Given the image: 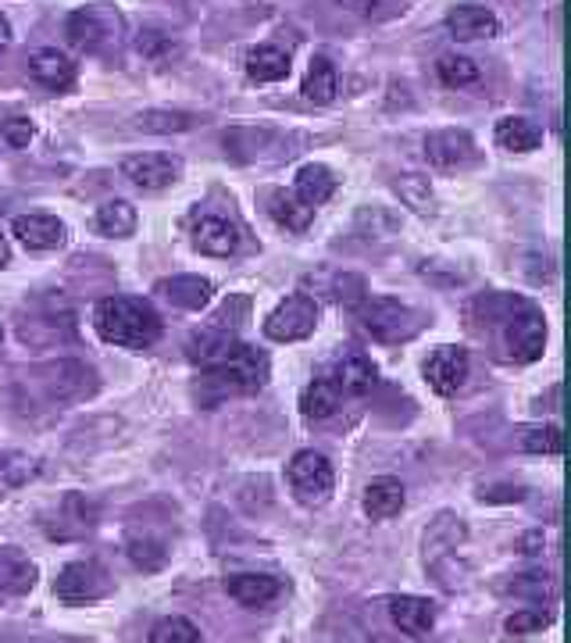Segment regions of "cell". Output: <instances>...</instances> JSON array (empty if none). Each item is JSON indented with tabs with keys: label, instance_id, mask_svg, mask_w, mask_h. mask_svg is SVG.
Masks as SVG:
<instances>
[{
	"label": "cell",
	"instance_id": "5b68a950",
	"mask_svg": "<svg viewBox=\"0 0 571 643\" xmlns=\"http://www.w3.org/2000/svg\"><path fill=\"white\" fill-rule=\"evenodd\" d=\"M422 372H425V383L433 386L436 393H444V397L458 393L464 379H469V351H464V347H453V343L436 347V351L425 357Z\"/></svg>",
	"mask_w": 571,
	"mask_h": 643
},
{
	"label": "cell",
	"instance_id": "2e32d148",
	"mask_svg": "<svg viewBox=\"0 0 571 643\" xmlns=\"http://www.w3.org/2000/svg\"><path fill=\"white\" fill-rule=\"evenodd\" d=\"M282 594V583L276 575H262V572H251V575H232L229 579V597L243 604V608H268L271 600Z\"/></svg>",
	"mask_w": 571,
	"mask_h": 643
},
{
	"label": "cell",
	"instance_id": "60d3db41",
	"mask_svg": "<svg viewBox=\"0 0 571 643\" xmlns=\"http://www.w3.org/2000/svg\"><path fill=\"white\" fill-rule=\"evenodd\" d=\"M33 122L29 119H8L4 125H0V136H4V144H11V147H29V139H33Z\"/></svg>",
	"mask_w": 571,
	"mask_h": 643
},
{
	"label": "cell",
	"instance_id": "277c9868",
	"mask_svg": "<svg viewBox=\"0 0 571 643\" xmlns=\"http://www.w3.org/2000/svg\"><path fill=\"white\" fill-rule=\"evenodd\" d=\"M418 315L404 307L393 298H379L365 307V329L372 332L375 340L382 343H400V340H411L414 332H418Z\"/></svg>",
	"mask_w": 571,
	"mask_h": 643
},
{
	"label": "cell",
	"instance_id": "52a82bcc",
	"mask_svg": "<svg viewBox=\"0 0 571 643\" xmlns=\"http://www.w3.org/2000/svg\"><path fill=\"white\" fill-rule=\"evenodd\" d=\"M222 368L229 372V379L236 383L240 393L265 390V383L271 376L268 351H262V347H254V343H236V351L229 354V362Z\"/></svg>",
	"mask_w": 571,
	"mask_h": 643
},
{
	"label": "cell",
	"instance_id": "30bf717a",
	"mask_svg": "<svg viewBox=\"0 0 571 643\" xmlns=\"http://www.w3.org/2000/svg\"><path fill=\"white\" fill-rule=\"evenodd\" d=\"M122 175L139 190H165L179 179V165L165 154H133L122 161Z\"/></svg>",
	"mask_w": 571,
	"mask_h": 643
},
{
	"label": "cell",
	"instance_id": "5bb4252c",
	"mask_svg": "<svg viewBox=\"0 0 571 643\" xmlns=\"http://www.w3.org/2000/svg\"><path fill=\"white\" fill-rule=\"evenodd\" d=\"M36 586V565L19 547H0V597H22Z\"/></svg>",
	"mask_w": 571,
	"mask_h": 643
},
{
	"label": "cell",
	"instance_id": "e575fe53",
	"mask_svg": "<svg viewBox=\"0 0 571 643\" xmlns=\"http://www.w3.org/2000/svg\"><path fill=\"white\" fill-rule=\"evenodd\" d=\"M436 69H439V80H444L447 86H469L478 80V64L472 58H461V54H444Z\"/></svg>",
	"mask_w": 571,
	"mask_h": 643
},
{
	"label": "cell",
	"instance_id": "7a4b0ae2",
	"mask_svg": "<svg viewBox=\"0 0 571 643\" xmlns=\"http://www.w3.org/2000/svg\"><path fill=\"white\" fill-rule=\"evenodd\" d=\"M318 326V304L307 298V293H293V298H286L276 312L268 315L265 322V337L271 343H296L311 337Z\"/></svg>",
	"mask_w": 571,
	"mask_h": 643
},
{
	"label": "cell",
	"instance_id": "f546056e",
	"mask_svg": "<svg viewBox=\"0 0 571 643\" xmlns=\"http://www.w3.org/2000/svg\"><path fill=\"white\" fill-rule=\"evenodd\" d=\"M69 40L80 47V50H100L104 44V22L97 11H75V15H69Z\"/></svg>",
	"mask_w": 571,
	"mask_h": 643
},
{
	"label": "cell",
	"instance_id": "ba28073f",
	"mask_svg": "<svg viewBox=\"0 0 571 643\" xmlns=\"http://www.w3.org/2000/svg\"><path fill=\"white\" fill-rule=\"evenodd\" d=\"M543 343H547V326H543V315L536 307L522 304V312L511 315L508 322V347L514 362H536L543 354Z\"/></svg>",
	"mask_w": 571,
	"mask_h": 643
},
{
	"label": "cell",
	"instance_id": "d4e9b609",
	"mask_svg": "<svg viewBox=\"0 0 571 643\" xmlns=\"http://www.w3.org/2000/svg\"><path fill=\"white\" fill-rule=\"evenodd\" d=\"M293 193L307 204V208H318V204H326L336 193V175L326 169V165H304L293 179Z\"/></svg>",
	"mask_w": 571,
	"mask_h": 643
},
{
	"label": "cell",
	"instance_id": "1f68e13d",
	"mask_svg": "<svg viewBox=\"0 0 571 643\" xmlns=\"http://www.w3.org/2000/svg\"><path fill=\"white\" fill-rule=\"evenodd\" d=\"M136 125L143 129V133L168 136V133H186L193 119L186 111H143V114H136Z\"/></svg>",
	"mask_w": 571,
	"mask_h": 643
},
{
	"label": "cell",
	"instance_id": "9c48e42d",
	"mask_svg": "<svg viewBox=\"0 0 571 643\" xmlns=\"http://www.w3.org/2000/svg\"><path fill=\"white\" fill-rule=\"evenodd\" d=\"M108 590H111L108 575L89 561H75V565H69V569H61L58 583H54V594L69 604H89L100 594H108Z\"/></svg>",
	"mask_w": 571,
	"mask_h": 643
},
{
	"label": "cell",
	"instance_id": "cb8c5ba5",
	"mask_svg": "<svg viewBox=\"0 0 571 643\" xmlns=\"http://www.w3.org/2000/svg\"><path fill=\"white\" fill-rule=\"evenodd\" d=\"M332 379L347 397H365V393H372V386L379 376H375V365L368 362L365 354H347L343 362L336 365Z\"/></svg>",
	"mask_w": 571,
	"mask_h": 643
},
{
	"label": "cell",
	"instance_id": "83f0119b",
	"mask_svg": "<svg viewBox=\"0 0 571 643\" xmlns=\"http://www.w3.org/2000/svg\"><path fill=\"white\" fill-rule=\"evenodd\" d=\"M94 229H97V233H104V236H114V240L133 236L136 233V208L129 201L104 204V208L94 215Z\"/></svg>",
	"mask_w": 571,
	"mask_h": 643
},
{
	"label": "cell",
	"instance_id": "d6a6232c",
	"mask_svg": "<svg viewBox=\"0 0 571 643\" xmlns=\"http://www.w3.org/2000/svg\"><path fill=\"white\" fill-rule=\"evenodd\" d=\"M36 475H40V465L29 454H22V450L0 454V480H4V486H25Z\"/></svg>",
	"mask_w": 571,
	"mask_h": 643
},
{
	"label": "cell",
	"instance_id": "9a60e30c",
	"mask_svg": "<svg viewBox=\"0 0 571 643\" xmlns=\"http://www.w3.org/2000/svg\"><path fill=\"white\" fill-rule=\"evenodd\" d=\"M236 343L240 340L232 329H222V326L204 329L201 337H193L190 357H193V365H201V368H222L229 362V354L236 351Z\"/></svg>",
	"mask_w": 571,
	"mask_h": 643
},
{
	"label": "cell",
	"instance_id": "7c38bea8",
	"mask_svg": "<svg viewBox=\"0 0 571 643\" xmlns=\"http://www.w3.org/2000/svg\"><path fill=\"white\" fill-rule=\"evenodd\" d=\"M193 247L207 257H229L240 247V233L229 218L204 215V218H197V226H193Z\"/></svg>",
	"mask_w": 571,
	"mask_h": 643
},
{
	"label": "cell",
	"instance_id": "7402d4cb",
	"mask_svg": "<svg viewBox=\"0 0 571 643\" xmlns=\"http://www.w3.org/2000/svg\"><path fill=\"white\" fill-rule=\"evenodd\" d=\"M336 89H340V75H336V64H332L326 54L311 58L301 94L311 100V105H332V100H336Z\"/></svg>",
	"mask_w": 571,
	"mask_h": 643
},
{
	"label": "cell",
	"instance_id": "ee69618b",
	"mask_svg": "<svg viewBox=\"0 0 571 643\" xmlns=\"http://www.w3.org/2000/svg\"><path fill=\"white\" fill-rule=\"evenodd\" d=\"M8 262H11V247H8V240L0 236V268H4Z\"/></svg>",
	"mask_w": 571,
	"mask_h": 643
},
{
	"label": "cell",
	"instance_id": "603a6c76",
	"mask_svg": "<svg viewBox=\"0 0 571 643\" xmlns=\"http://www.w3.org/2000/svg\"><path fill=\"white\" fill-rule=\"evenodd\" d=\"M340 401H343V390L336 386V379H311L304 386V393H301V411L307 418H332L336 411H340Z\"/></svg>",
	"mask_w": 571,
	"mask_h": 643
},
{
	"label": "cell",
	"instance_id": "6da1fadb",
	"mask_svg": "<svg viewBox=\"0 0 571 643\" xmlns=\"http://www.w3.org/2000/svg\"><path fill=\"white\" fill-rule=\"evenodd\" d=\"M97 332L100 340L129 351H147L161 340V318L147 301L136 298H104L97 304Z\"/></svg>",
	"mask_w": 571,
	"mask_h": 643
},
{
	"label": "cell",
	"instance_id": "4dcf8cb0",
	"mask_svg": "<svg viewBox=\"0 0 571 643\" xmlns=\"http://www.w3.org/2000/svg\"><path fill=\"white\" fill-rule=\"evenodd\" d=\"M150 643H201V629L183 615H168L150 629Z\"/></svg>",
	"mask_w": 571,
	"mask_h": 643
},
{
	"label": "cell",
	"instance_id": "f35d334b",
	"mask_svg": "<svg viewBox=\"0 0 571 643\" xmlns=\"http://www.w3.org/2000/svg\"><path fill=\"white\" fill-rule=\"evenodd\" d=\"M400 197H404L411 208H418V211H433V190H428V183L422 175H400Z\"/></svg>",
	"mask_w": 571,
	"mask_h": 643
},
{
	"label": "cell",
	"instance_id": "836d02e7",
	"mask_svg": "<svg viewBox=\"0 0 571 643\" xmlns=\"http://www.w3.org/2000/svg\"><path fill=\"white\" fill-rule=\"evenodd\" d=\"M83 368H86L83 362H58L54 368H47V386L61 401H83V393L75 390V376H80Z\"/></svg>",
	"mask_w": 571,
	"mask_h": 643
},
{
	"label": "cell",
	"instance_id": "ab89813d",
	"mask_svg": "<svg viewBox=\"0 0 571 643\" xmlns=\"http://www.w3.org/2000/svg\"><path fill=\"white\" fill-rule=\"evenodd\" d=\"M547 622H550L547 611H539V608H522V611H514L508 622H503V629H508L511 636H529V633H536V629H543Z\"/></svg>",
	"mask_w": 571,
	"mask_h": 643
},
{
	"label": "cell",
	"instance_id": "3957f363",
	"mask_svg": "<svg viewBox=\"0 0 571 643\" xmlns=\"http://www.w3.org/2000/svg\"><path fill=\"white\" fill-rule=\"evenodd\" d=\"M286 480H290V486L301 500L321 505V500L332 494L336 472L326 454H318V450H301V454H293L290 465H286Z\"/></svg>",
	"mask_w": 571,
	"mask_h": 643
},
{
	"label": "cell",
	"instance_id": "44dd1931",
	"mask_svg": "<svg viewBox=\"0 0 571 643\" xmlns=\"http://www.w3.org/2000/svg\"><path fill=\"white\" fill-rule=\"evenodd\" d=\"M246 75L254 83H282L290 75V54L276 44H262L246 54Z\"/></svg>",
	"mask_w": 571,
	"mask_h": 643
},
{
	"label": "cell",
	"instance_id": "f1b7e54d",
	"mask_svg": "<svg viewBox=\"0 0 571 643\" xmlns=\"http://www.w3.org/2000/svg\"><path fill=\"white\" fill-rule=\"evenodd\" d=\"M236 383L229 379L226 368H201V379L193 386V397H197L201 408H218L229 397H236Z\"/></svg>",
	"mask_w": 571,
	"mask_h": 643
},
{
	"label": "cell",
	"instance_id": "484cf974",
	"mask_svg": "<svg viewBox=\"0 0 571 643\" xmlns=\"http://www.w3.org/2000/svg\"><path fill=\"white\" fill-rule=\"evenodd\" d=\"M493 136H497V144L503 150H514V154H529L543 144V129L529 119H500Z\"/></svg>",
	"mask_w": 571,
	"mask_h": 643
},
{
	"label": "cell",
	"instance_id": "7bdbcfd3",
	"mask_svg": "<svg viewBox=\"0 0 571 643\" xmlns=\"http://www.w3.org/2000/svg\"><path fill=\"white\" fill-rule=\"evenodd\" d=\"M8 44H11V25L4 15H0V47H8Z\"/></svg>",
	"mask_w": 571,
	"mask_h": 643
},
{
	"label": "cell",
	"instance_id": "d6986e66",
	"mask_svg": "<svg viewBox=\"0 0 571 643\" xmlns=\"http://www.w3.org/2000/svg\"><path fill=\"white\" fill-rule=\"evenodd\" d=\"M447 29L453 40H489L500 33V22L486 8H453L447 15Z\"/></svg>",
	"mask_w": 571,
	"mask_h": 643
},
{
	"label": "cell",
	"instance_id": "ac0fdd59",
	"mask_svg": "<svg viewBox=\"0 0 571 643\" xmlns=\"http://www.w3.org/2000/svg\"><path fill=\"white\" fill-rule=\"evenodd\" d=\"M404 511V483L393 475H379L365 486V514L375 522H386Z\"/></svg>",
	"mask_w": 571,
	"mask_h": 643
},
{
	"label": "cell",
	"instance_id": "ffe728a7",
	"mask_svg": "<svg viewBox=\"0 0 571 643\" xmlns=\"http://www.w3.org/2000/svg\"><path fill=\"white\" fill-rule=\"evenodd\" d=\"M389 615L400 626V633L425 636L436 626V604L428 597H393L389 600Z\"/></svg>",
	"mask_w": 571,
	"mask_h": 643
},
{
	"label": "cell",
	"instance_id": "8d00e7d4",
	"mask_svg": "<svg viewBox=\"0 0 571 643\" xmlns=\"http://www.w3.org/2000/svg\"><path fill=\"white\" fill-rule=\"evenodd\" d=\"M136 50L143 58H150V61H158V58H168L175 50L172 44V36L161 33V29H139L136 33Z\"/></svg>",
	"mask_w": 571,
	"mask_h": 643
},
{
	"label": "cell",
	"instance_id": "8992f818",
	"mask_svg": "<svg viewBox=\"0 0 571 643\" xmlns=\"http://www.w3.org/2000/svg\"><path fill=\"white\" fill-rule=\"evenodd\" d=\"M425 158L436 169H464L478 154H475V139L464 129H436V133L425 136Z\"/></svg>",
	"mask_w": 571,
	"mask_h": 643
},
{
	"label": "cell",
	"instance_id": "e0dca14e",
	"mask_svg": "<svg viewBox=\"0 0 571 643\" xmlns=\"http://www.w3.org/2000/svg\"><path fill=\"white\" fill-rule=\"evenodd\" d=\"M29 75L47 89H69L75 80V64L69 54H61V50L44 47L29 58Z\"/></svg>",
	"mask_w": 571,
	"mask_h": 643
},
{
	"label": "cell",
	"instance_id": "b9f144b4",
	"mask_svg": "<svg viewBox=\"0 0 571 643\" xmlns=\"http://www.w3.org/2000/svg\"><path fill=\"white\" fill-rule=\"evenodd\" d=\"M340 4L347 11H354V15H361V19H372L375 8H379V0H340Z\"/></svg>",
	"mask_w": 571,
	"mask_h": 643
},
{
	"label": "cell",
	"instance_id": "d590c367",
	"mask_svg": "<svg viewBox=\"0 0 571 643\" xmlns=\"http://www.w3.org/2000/svg\"><path fill=\"white\" fill-rule=\"evenodd\" d=\"M522 447L532 450V454H561L564 436L557 426H536L522 433Z\"/></svg>",
	"mask_w": 571,
	"mask_h": 643
},
{
	"label": "cell",
	"instance_id": "8fae6325",
	"mask_svg": "<svg viewBox=\"0 0 571 643\" xmlns=\"http://www.w3.org/2000/svg\"><path fill=\"white\" fill-rule=\"evenodd\" d=\"M11 233L29 251H58L64 236H69V229L54 215H19L11 222Z\"/></svg>",
	"mask_w": 571,
	"mask_h": 643
},
{
	"label": "cell",
	"instance_id": "74e56055",
	"mask_svg": "<svg viewBox=\"0 0 571 643\" xmlns=\"http://www.w3.org/2000/svg\"><path fill=\"white\" fill-rule=\"evenodd\" d=\"M129 558L143 572H158L165 565V550L154 539H129Z\"/></svg>",
	"mask_w": 571,
	"mask_h": 643
},
{
	"label": "cell",
	"instance_id": "4316f807",
	"mask_svg": "<svg viewBox=\"0 0 571 643\" xmlns=\"http://www.w3.org/2000/svg\"><path fill=\"white\" fill-rule=\"evenodd\" d=\"M271 218H276L282 229H290V233H304L311 226V218H315V208H307L293 190H279V193H271Z\"/></svg>",
	"mask_w": 571,
	"mask_h": 643
},
{
	"label": "cell",
	"instance_id": "4fadbf2b",
	"mask_svg": "<svg viewBox=\"0 0 571 643\" xmlns=\"http://www.w3.org/2000/svg\"><path fill=\"white\" fill-rule=\"evenodd\" d=\"M158 293L168 304L183 307V312H201V307L211 304L215 287L204 276H172V279L158 282Z\"/></svg>",
	"mask_w": 571,
	"mask_h": 643
}]
</instances>
